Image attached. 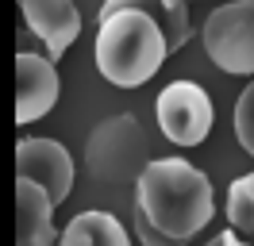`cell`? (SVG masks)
I'll use <instances>...</instances> for the list:
<instances>
[{
    "label": "cell",
    "instance_id": "6da1fadb",
    "mask_svg": "<svg viewBox=\"0 0 254 246\" xmlns=\"http://www.w3.org/2000/svg\"><path fill=\"white\" fill-rule=\"evenodd\" d=\"M135 212L162 235L189 243L216 212L212 181L185 158H150L135 181Z\"/></svg>",
    "mask_w": 254,
    "mask_h": 246
},
{
    "label": "cell",
    "instance_id": "7a4b0ae2",
    "mask_svg": "<svg viewBox=\"0 0 254 246\" xmlns=\"http://www.w3.org/2000/svg\"><path fill=\"white\" fill-rule=\"evenodd\" d=\"M96 69L104 81L120 89H139L162 69L170 58L166 35L158 23L143 12H116L108 19H96Z\"/></svg>",
    "mask_w": 254,
    "mask_h": 246
},
{
    "label": "cell",
    "instance_id": "3957f363",
    "mask_svg": "<svg viewBox=\"0 0 254 246\" xmlns=\"http://www.w3.org/2000/svg\"><path fill=\"white\" fill-rule=\"evenodd\" d=\"M150 162V138L135 116H112L96 123L85 142V169L96 184H135Z\"/></svg>",
    "mask_w": 254,
    "mask_h": 246
},
{
    "label": "cell",
    "instance_id": "277c9868",
    "mask_svg": "<svg viewBox=\"0 0 254 246\" xmlns=\"http://www.w3.org/2000/svg\"><path fill=\"white\" fill-rule=\"evenodd\" d=\"M204 50L223 73L254 77V0H227L208 15Z\"/></svg>",
    "mask_w": 254,
    "mask_h": 246
},
{
    "label": "cell",
    "instance_id": "5b68a950",
    "mask_svg": "<svg viewBox=\"0 0 254 246\" xmlns=\"http://www.w3.org/2000/svg\"><path fill=\"white\" fill-rule=\"evenodd\" d=\"M154 116H158L162 135L170 138V142H177V146H196L212 131V100L192 81L166 85L158 104H154Z\"/></svg>",
    "mask_w": 254,
    "mask_h": 246
},
{
    "label": "cell",
    "instance_id": "8992f818",
    "mask_svg": "<svg viewBox=\"0 0 254 246\" xmlns=\"http://www.w3.org/2000/svg\"><path fill=\"white\" fill-rule=\"evenodd\" d=\"M16 177L39 184L58 208L73 192V158L58 138H19L16 142Z\"/></svg>",
    "mask_w": 254,
    "mask_h": 246
},
{
    "label": "cell",
    "instance_id": "52a82bcc",
    "mask_svg": "<svg viewBox=\"0 0 254 246\" xmlns=\"http://www.w3.org/2000/svg\"><path fill=\"white\" fill-rule=\"evenodd\" d=\"M58 69L47 54L19 50L16 54V123L43 120L50 108L58 104Z\"/></svg>",
    "mask_w": 254,
    "mask_h": 246
},
{
    "label": "cell",
    "instance_id": "ba28073f",
    "mask_svg": "<svg viewBox=\"0 0 254 246\" xmlns=\"http://www.w3.org/2000/svg\"><path fill=\"white\" fill-rule=\"evenodd\" d=\"M19 12L50 62H58L81 35V12L73 0H19Z\"/></svg>",
    "mask_w": 254,
    "mask_h": 246
},
{
    "label": "cell",
    "instance_id": "9c48e42d",
    "mask_svg": "<svg viewBox=\"0 0 254 246\" xmlns=\"http://www.w3.org/2000/svg\"><path fill=\"white\" fill-rule=\"evenodd\" d=\"M116 12H143L150 15L158 31L166 35V50L174 54L189 43L192 35V19H189V0H100L96 19H108Z\"/></svg>",
    "mask_w": 254,
    "mask_h": 246
},
{
    "label": "cell",
    "instance_id": "30bf717a",
    "mask_svg": "<svg viewBox=\"0 0 254 246\" xmlns=\"http://www.w3.org/2000/svg\"><path fill=\"white\" fill-rule=\"evenodd\" d=\"M54 204L31 181L16 177V246H54Z\"/></svg>",
    "mask_w": 254,
    "mask_h": 246
},
{
    "label": "cell",
    "instance_id": "8fae6325",
    "mask_svg": "<svg viewBox=\"0 0 254 246\" xmlns=\"http://www.w3.org/2000/svg\"><path fill=\"white\" fill-rule=\"evenodd\" d=\"M54 246H131V239L112 212H81L58 231Z\"/></svg>",
    "mask_w": 254,
    "mask_h": 246
},
{
    "label": "cell",
    "instance_id": "7c38bea8",
    "mask_svg": "<svg viewBox=\"0 0 254 246\" xmlns=\"http://www.w3.org/2000/svg\"><path fill=\"white\" fill-rule=\"evenodd\" d=\"M227 223H231L235 235L254 243V173L239 177L227 188Z\"/></svg>",
    "mask_w": 254,
    "mask_h": 246
},
{
    "label": "cell",
    "instance_id": "4fadbf2b",
    "mask_svg": "<svg viewBox=\"0 0 254 246\" xmlns=\"http://www.w3.org/2000/svg\"><path fill=\"white\" fill-rule=\"evenodd\" d=\"M235 135H239V146L254 158V81L235 100Z\"/></svg>",
    "mask_w": 254,
    "mask_h": 246
},
{
    "label": "cell",
    "instance_id": "5bb4252c",
    "mask_svg": "<svg viewBox=\"0 0 254 246\" xmlns=\"http://www.w3.org/2000/svg\"><path fill=\"white\" fill-rule=\"evenodd\" d=\"M135 235H139V246H185V243H177V239H170V235H162L158 227H150L146 223V215L143 212H135Z\"/></svg>",
    "mask_w": 254,
    "mask_h": 246
},
{
    "label": "cell",
    "instance_id": "9a60e30c",
    "mask_svg": "<svg viewBox=\"0 0 254 246\" xmlns=\"http://www.w3.org/2000/svg\"><path fill=\"white\" fill-rule=\"evenodd\" d=\"M208 246H251V239H243V235H235V231H223V235H216Z\"/></svg>",
    "mask_w": 254,
    "mask_h": 246
}]
</instances>
